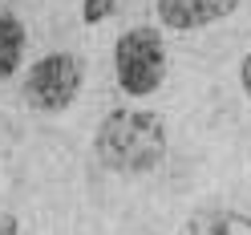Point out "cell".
I'll list each match as a JSON object with an SVG mask.
<instances>
[{
	"instance_id": "5b68a950",
	"label": "cell",
	"mask_w": 251,
	"mask_h": 235,
	"mask_svg": "<svg viewBox=\"0 0 251 235\" xmlns=\"http://www.w3.org/2000/svg\"><path fill=\"white\" fill-rule=\"evenodd\" d=\"M186 235H251V215L231 207H202L191 215Z\"/></svg>"
},
{
	"instance_id": "7a4b0ae2",
	"label": "cell",
	"mask_w": 251,
	"mask_h": 235,
	"mask_svg": "<svg viewBox=\"0 0 251 235\" xmlns=\"http://www.w3.org/2000/svg\"><path fill=\"white\" fill-rule=\"evenodd\" d=\"M114 73L130 98H150L166 81V41L158 28L134 25L114 45Z\"/></svg>"
},
{
	"instance_id": "6da1fadb",
	"label": "cell",
	"mask_w": 251,
	"mask_h": 235,
	"mask_svg": "<svg viewBox=\"0 0 251 235\" xmlns=\"http://www.w3.org/2000/svg\"><path fill=\"white\" fill-rule=\"evenodd\" d=\"M93 154L114 175H146L166 154V126L154 109L118 105L101 118L93 134Z\"/></svg>"
},
{
	"instance_id": "8992f818",
	"label": "cell",
	"mask_w": 251,
	"mask_h": 235,
	"mask_svg": "<svg viewBox=\"0 0 251 235\" xmlns=\"http://www.w3.org/2000/svg\"><path fill=\"white\" fill-rule=\"evenodd\" d=\"M25 41H28V33H25L21 17H12V12H0V81H8V77L21 69Z\"/></svg>"
},
{
	"instance_id": "52a82bcc",
	"label": "cell",
	"mask_w": 251,
	"mask_h": 235,
	"mask_svg": "<svg viewBox=\"0 0 251 235\" xmlns=\"http://www.w3.org/2000/svg\"><path fill=\"white\" fill-rule=\"evenodd\" d=\"M118 0H81V21L85 25H101L105 17H114Z\"/></svg>"
},
{
	"instance_id": "ba28073f",
	"label": "cell",
	"mask_w": 251,
	"mask_h": 235,
	"mask_svg": "<svg viewBox=\"0 0 251 235\" xmlns=\"http://www.w3.org/2000/svg\"><path fill=\"white\" fill-rule=\"evenodd\" d=\"M239 81H243V93L251 98V49H247V57L239 61Z\"/></svg>"
},
{
	"instance_id": "277c9868",
	"label": "cell",
	"mask_w": 251,
	"mask_h": 235,
	"mask_svg": "<svg viewBox=\"0 0 251 235\" xmlns=\"http://www.w3.org/2000/svg\"><path fill=\"white\" fill-rule=\"evenodd\" d=\"M235 8H239V0H158V21L178 33H195V28L231 17Z\"/></svg>"
},
{
	"instance_id": "9c48e42d",
	"label": "cell",
	"mask_w": 251,
	"mask_h": 235,
	"mask_svg": "<svg viewBox=\"0 0 251 235\" xmlns=\"http://www.w3.org/2000/svg\"><path fill=\"white\" fill-rule=\"evenodd\" d=\"M0 235H21V223H17V215H0Z\"/></svg>"
},
{
	"instance_id": "3957f363",
	"label": "cell",
	"mask_w": 251,
	"mask_h": 235,
	"mask_svg": "<svg viewBox=\"0 0 251 235\" xmlns=\"http://www.w3.org/2000/svg\"><path fill=\"white\" fill-rule=\"evenodd\" d=\"M85 85V65L73 53H45L25 73V102L41 114H65Z\"/></svg>"
}]
</instances>
